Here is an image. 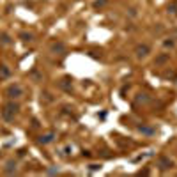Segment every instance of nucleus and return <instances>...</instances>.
<instances>
[{"label": "nucleus", "mask_w": 177, "mask_h": 177, "mask_svg": "<svg viewBox=\"0 0 177 177\" xmlns=\"http://www.w3.org/2000/svg\"><path fill=\"white\" fill-rule=\"evenodd\" d=\"M5 94H7L9 97H21V96L25 94V89H23L20 83H12L5 89Z\"/></svg>", "instance_id": "obj_1"}, {"label": "nucleus", "mask_w": 177, "mask_h": 177, "mask_svg": "<svg viewBox=\"0 0 177 177\" xmlns=\"http://www.w3.org/2000/svg\"><path fill=\"white\" fill-rule=\"evenodd\" d=\"M149 52H151V48L147 46V44H138L135 48V53H136V57L138 59H144V57H147L149 55Z\"/></svg>", "instance_id": "obj_2"}, {"label": "nucleus", "mask_w": 177, "mask_h": 177, "mask_svg": "<svg viewBox=\"0 0 177 177\" xmlns=\"http://www.w3.org/2000/svg\"><path fill=\"white\" fill-rule=\"evenodd\" d=\"M11 76V69L7 66H0V80H5Z\"/></svg>", "instance_id": "obj_3"}, {"label": "nucleus", "mask_w": 177, "mask_h": 177, "mask_svg": "<svg viewBox=\"0 0 177 177\" xmlns=\"http://www.w3.org/2000/svg\"><path fill=\"white\" fill-rule=\"evenodd\" d=\"M18 110H20V106H18L16 103H7L5 104V114H7V112H9V114H16Z\"/></svg>", "instance_id": "obj_4"}, {"label": "nucleus", "mask_w": 177, "mask_h": 177, "mask_svg": "<svg viewBox=\"0 0 177 177\" xmlns=\"http://www.w3.org/2000/svg\"><path fill=\"white\" fill-rule=\"evenodd\" d=\"M52 52H66V46H64V43H60V41H57V43H53L52 44Z\"/></svg>", "instance_id": "obj_5"}, {"label": "nucleus", "mask_w": 177, "mask_h": 177, "mask_svg": "<svg viewBox=\"0 0 177 177\" xmlns=\"http://www.w3.org/2000/svg\"><path fill=\"white\" fill-rule=\"evenodd\" d=\"M159 165H161V168L165 170V168L172 167V161H168V159H165V158H161V159H159Z\"/></svg>", "instance_id": "obj_6"}, {"label": "nucleus", "mask_w": 177, "mask_h": 177, "mask_svg": "<svg viewBox=\"0 0 177 177\" xmlns=\"http://www.w3.org/2000/svg\"><path fill=\"white\" fill-rule=\"evenodd\" d=\"M5 172H7V174H12V172H16V163L9 161V163H7V168H5Z\"/></svg>", "instance_id": "obj_7"}, {"label": "nucleus", "mask_w": 177, "mask_h": 177, "mask_svg": "<svg viewBox=\"0 0 177 177\" xmlns=\"http://www.w3.org/2000/svg\"><path fill=\"white\" fill-rule=\"evenodd\" d=\"M52 140H53V135H46V136H41V138H39L41 144H48V142H52Z\"/></svg>", "instance_id": "obj_8"}, {"label": "nucleus", "mask_w": 177, "mask_h": 177, "mask_svg": "<svg viewBox=\"0 0 177 177\" xmlns=\"http://www.w3.org/2000/svg\"><path fill=\"white\" fill-rule=\"evenodd\" d=\"M20 37L23 39V41H32V34H27V32H23V34H20Z\"/></svg>", "instance_id": "obj_9"}, {"label": "nucleus", "mask_w": 177, "mask_h": 177, "mask_svg": "<svg viewBox=\"0 0 177 177\" xmlns=\"http://www.w3.org/2000/svg\"><path fill=\"white\" fill-rule=\"evenodd\" d=\"M0 37H2V39H0V41L4 43V44H9V43H11V37H9V36H7V34H2V36H0Z\"/></svg>", "instance_id": "obj_10"}, {"label": "nucleus", "mask_w": 177, "mask_h": 177, "mask_svg": "<svg viewBox=\"0 0 177 177\" xmlns=\"http://www.w3.org/2000/svg\"><path fill=\"white\" fill-rule=\"evenodd\" d=\"M104 2H106V0H96V4H94V5H96V7H97V5H103Z\"/></svg>", "instance_id": "obj_11"}]
</instances>
